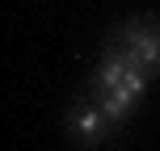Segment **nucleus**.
I'll return each mask as SVG.
<instances>
[{"label":"nucleus","instance_id":"1","mask_svg":"<svg viewBox=\"0 0 160 151\" xmlns=\"http://www.w3.org/2000/svg\"><path fill=\"white\" fill-rule=\"evenodd\" d=\"M114 50H122V55L131 59V63H139L148 76L160 72V25L152 17H135V21H127L118 30V42H114Z\"/></svg>","mask_w":160,"mask_h":151},{"label":"nucleus","instance_id":"2","mask_svg":"<svg viewBox=\"0 0 160 151\" xmlns=\"http://www.w3.org/2000/svg\"><path fill=\"white\" fill-rule=\"evenodd\" d=\"M93 84L122 88V92H131V97L143 101V92H148V72H143L139 63H131L122 50H105L101 63H97V72H93Z\"/></svg>","mask_w":160,"mask_h":151},{"label":"nucleus","instance_id":"3","mask_svg":"<svg viewBox=\"0 0 160 151\" xmlns=\"http://www.w3.org/2000/svg\"><path fill=\"white\" fill-rule=\"evenodd\" d=\"M110 126H114V122L105 118V109H101L97 101L76 105V109L63 118V130H68L72 139H80V143H101V139L110 134Z\"/></svg>","mask_w":160,"mask_h":151},{"label":"nucleus","instance_id":"4","mask_svg":"<svg viewBox=\"0 0 160 151\" xmlns=\"http://www.w3.org/2000/svg\"><path fill=\"white\" fill-rule=\"evenodd\" d=\"M93 101L105 109V118L118 126V122H127L131 113H135V105H139V97H131V92H122V88H105V84H93Z\"/></svg>","mask_w":160,"mask_h":151}]
</instances>
